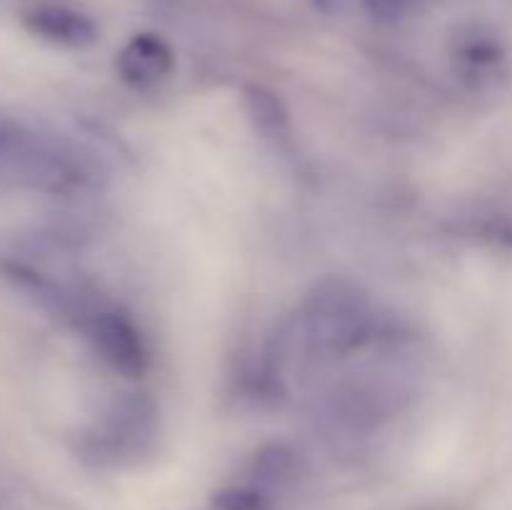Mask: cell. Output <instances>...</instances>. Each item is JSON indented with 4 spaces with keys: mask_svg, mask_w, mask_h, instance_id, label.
Segmentation results:
<instances>
[{
    "mask_svg": "<svg viewBox=\"0 0 512 510\" xmlns=\"http://www.w3.org/2000/svg\"><path fill=\"white\" fill-rule=\"evenodd\" d=\"M95 358L123 378H140L150 365L145 335L123 310L113 308L98 293H90L70 315Z\"/></svg>",
    "mask_w": 512,
    "mask_h": 510,
    "instance_id": "obj_3",
    "label": "cell"
},
{
    "mask_svg": "<svg viewBox=\"0 0 512 510\" xmlns=\"http://www.w3.org/2000/svg\"><path fill=\"white\" fill-rule=\"evenodd\" d=\"M23 28L40 43L63 50H85L98 40V23L78 5L63 0H40L20 15Z\"/></svg>",
    "mask_w": 512,
    "mask_h": 510,
    "instance_id": "obj_5",
    "label": "cell"
},
{
    "mask_svg": "<svg viewBox=\"0 0 512 510\" xmlns=\"http://www.w3.org/2000/svg\"><path fill=\"white\" fill-rule=\"evenodd\" d=\"M120 80L135 90H153L163 85L175 70L173 48L160 35H133L115 58Z\"/></svg>",
    "mask_w": 512,
    "mask_h": 510,
    "instance_id": "obj_6",
    "label": "cell"
},
{
    "mask_svg": "<svg viewBox=\"0 0 512 510\" xmlns=\"http://www.w3.org/2000/svg\"><path fill=\"white\" fill-rule=\"evenodd\" d=\"M98 173L80 145L50 125L0 105V188L48 198L85 195Z\"/></svg>",
    "mask_w": 512,
    "mask_h": 510,
    "instance_id": "obj_1",
    "label": "cell"
},
{
    "mask_svg": "<svg viewBox=\"0 0 512 510\" xmlns=\"http://www.w3.org/2000/svg\"><path fill=\"white\" fill-rule=\"evenodd\" d=\"M323 10H338L343 5V0H315Z\"/></svg>",
    "mask_w": 512,
    "mask_h": 510,
    "instance_id": "obj_10",
    "label": "cell"
},
{
    "mask_svg": "<svg viewBox=\"0 0 512 510\" xmlns=\"http://www.w3.org/2000/svg\"><path fill=\"white\" fill-rule=\"evenodd\" d=\"M158 438V408L148 395L115 400L88 435V455L98 463H133L148 453Z\"/></svg>",
    "mask_w": 512,
    "mask_h": 510,
    "instance_id": "obj_4",
    "label": "cell"
},
{
    "mask_svg": "<svg viewBox=\"0 0 512 510\" xmlns=\"http://www.w3.org/2000/svg\"><path fill=\"white\" fill-rule=\"evenodd\" d=\"M213 510H270L268 493L248 485H228L213 498Z\"/></svg>",
    "mask_w": 512,
    "mask_h": 510,
    "instance_id": "obj_9",
    "label": "cell"
},
{
    "mask_svg": "<svg viewBox=\"0 0 512 510\" xmlns=\"http://www.w3.org/2000/svg\"><path fill=\"white\" fill-rule=\"evenodd\" d=\"M243 108L250 125L263 143L275 150H288L293 145V120L283 98L268 85H245Z\"/></svg>",
    "mask_w": 512,
    "mask_h": 510,
    "instance_id": "obj_7",
    "label": "cell"
},
{
    "mask_svg": "<svg viewBox=\"0 0 512 510\" xmlns=\"http://www.w3.org/2000/svg\"><path fill=\"white\" fill-rule=\"evenodd\" d=\"M298 475V455L288 448V445H265L255 453L253 463H250V483L260 488L263 493L270 490H280L290 485Z\"/></svg>",
    "mask_w": 512,
    "mask_h": 510,
    "instance_id": "obj_8",
    "label": "cell"
},
{
    "mask_svg": "<svg viewBox=\"0 0 512 510\" xmlns=\"http://www.w3.org/2000/svg\"><path fill=\"white\" fill-rule=\"evenodd\" d=\"M373 330L370 300L348 280L325 278L300 303L288 343L310 360H333L363 348Z\"/></svg>",
    "mask_w": 512,
    "mask_h": 510,
    "instance_id": "obj_2",
    "label": "cell"
}]
</instances>
